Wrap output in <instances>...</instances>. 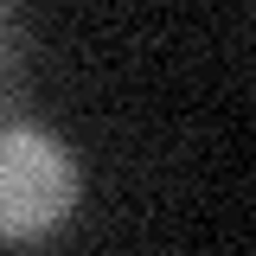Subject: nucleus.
Listing matches in <instances>:
<instances>
[{"label":"nucleus","mask_w":256,"mask_h":256,"mask_svg":"<svg viewBox=\"0 0 256 256\" xmlns=\"http://www.w3.org/2000/svg\"><path fill=\"white\" fill-rule=\"evenodd\" d=\"M20 70H26V64H20V38L0 26V109H13V96H20Z\"/></svg>","instance_id":"2"},{"label":"nucleus","mask_w":256,"mask_h":256,"mask_svg":"<svg viewBox=\"0 0 256 256\" xmlns=\"http://www.w3.org/2000/svg\"><path fill=\"white\" fill-rule=\"evenodd\" d=\"M77 205V160L45 128H0V237H38L70 218Z\"/></svg>","instance_id":"1"}]
</instances>
